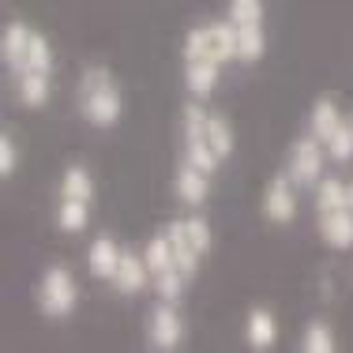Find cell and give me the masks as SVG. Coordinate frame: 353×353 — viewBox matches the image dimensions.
Listing matches in <instances>:
<instances>
[{"label": "cell", "mask_w": 353, "mask_h": 353, "mask_svg": "<svg viewBox=\"0 0 353 353\" xmlns=\"http://www.w3.org/2000/svg\"><path fill=\"white\" fill-rule=\"evenodd\" d=\"M301 350H305V353H331L334 350L331 327H327L323 319H312V323L305 327V334H301Z\"/></svg>", "instance_id": "obj_23"}, {"label": "cell", "mask_w": 353, "mask_h": 353, "mask_svg": "<svg viewBox=\"0 0 353 353\" xmlns=\"http://www.w3.org/2000/svg\"><path fill=\"white\" fill-rule=\"evenodd\" d=\"M350 124H353V113H350Z\"/></svg>", "instance_id": "obj_26"}, {"label": "cell", "mask_w": 353, "mask_h": 353, "mask_svg": "<svg viewBox=\"0 0 353 353\" xmlns=\"http://www.w3.org/2000/svg\"><path fill=\"white\" fill-rule=\"evenodd\" d=\"M61 199H83L90 203L94 199V181H90L87 165H68L61 176Z\"/></svg>", "instance_id": "obj_20"}, {"label": "cell", "mask_w": 353, "mask_h": 353, "mask_svg": "<svg viewBox=\"0 0 353 353\" xmlns=\"http://www.w3.org/2000/svg\"><path fill=\"white\" fill-rule=\"evenodd\" d=\"M308 132L327 147L331 162H350L353 158V124L334 98H316L312 113H308Z\"/></svg>", "instance_id": "obj_4"}, {"label": "cell", "mask_w": 353, "mask_h": 353, "mask_svg": "<svg viewBox=\"0 0 353 353\" xmlns=\"http://www.w3.org/2000/svg\"><path fill=\"white\" fill-rule=\"evenodd\" d=\"M245 339L252 350H271L274 339H279V323H274V312L267 308H252L245 319Z\"/></svg>", "instance_id": "obj_18"}, {"label": "cell", "mask_w": 353, "mask_h": 353, "mask_svg": "<svg viewBox=\"0 0 353 353\" xmlns=\"http://www.w3.org/2000/svg\"><path fill=\"white\" fill-rule=\"evenodd\" d=\"M87 222H90V203H83V199H61L57 203V225L64 233L87 230Z\"/></svg>", "instance_id": "obj_21"}, {"label": "cell", "mask_w": 353, "mask_h": 353, "mask_svg": "<svg viewBox=\"0 0 353 353\" xmlns=\"http://www.w3.org/2000/svg\"><path fill=\"white\" fill-rule=\"evenodd\" d=\"M165 233H170V241H173V252H176L181 271L192 279V274L199 271V259L211 252V225H207V218L203 214L173 218V222L165 225Z\"/></svg>", "instance_id": "obj_7"}, {"label": "cell", "mask_w": 353, "mask_h": 353, "mask_svg": "<svg viewBox=\"0 0 353 353\" xmlns=\"http://www.w3.org/2000/svg\"><path fill=\"white\" fill-rule=\"evenodd\" d=\"M181 132H184V158L196 165H203L207 173H214L225 158L233 154V128L222 113L207 109L199 98H192L184 105L181 117Z\"/></svg>", "instance_id": "obj_1"}, {"label": "cell", "mask_w": 353, "mask_h": 353, "mask_svg": "<svg viewBox=\"0 0 353 353\" xmlns=\"http://www.w3.org/2000/svg\"><path fill=\"white\" fill-rule=\"evenodd\" d=\"M225 19L233 23V34H237V61L256 64L267 49V8L263 0H230L225 8Z\"/></svg>", "instance_id": "obj_5"}, {"label": "cell", "mask_w": 353, "mask_h": 353, "mask_svg": "<svg viewBox=\"0 0 353 353\" xmlns=\"http://www.w3.org/2000/svg\"><path fill=\"white\" fill-rule=\"evenodd\" d=\"M319 237H323V245L334 248V252L353 248V211L350 207H339V211L319 214Z\"/></svg>", "instance_id": "obj_14"}, {"label": "cell", "mask_w": 353, "mask_h": 353, "mask_svg": "<svg viewBox=\"0 0 353 353\" xmlns=\"http://www.w3.org/2000/svg\"><path fill=\"white\" fill-rule=\"evenodd\" d=\"M121 252L124 248H117V241L113 237H94L90 241V248H87V271L94 274V279H113V271H117V263H121Z\"/></svg>", "instance_id": "obj_16"}, {"label": "cell", "mask_w": 353, "mask_h": 353, "mask_svg": "<svg viewBox=\"0 0 353 353\" xmlns=\"http://www.w3.org/2000/svg\"><path fill=\"white\" fill-rule=\"evenodd\" d=\"M143 259H147V267H150V285H154L158 274H165V271H181V263H176V252H173V241H170V233H154V237L147 241V252H143Z\"/></svg>", "instance_id": "obj_17"}, {"label": "cell", "mask_w": 353, "mask_h": 353, "mask_svg": "<svg viewBox=\"0 0 353 353\" xmlns=\"http://www.w3.org/2000/svg\"><path fill=\"white\" fill-rule=\"evenodd\" d=\"M15 165H19V147H15V136H12V132H4V136H0V173L12 176Z\"/></svg>", "instance_id": "obj_24"}, {"label": "cell", "mask_w": 353, "mask_h": 353, "mask_svg": "<svg viewBox=\"0 0 353 353\" xmlns=\"http://www.w3.org/2000/svg\"><path fill=\"white\" fill-rule=\"evenodd\" d=\"M339 207H346V181H339V176H323V181L316 184V214L339 211Z\"/></svg>", "instance_id": "obj_22"}, {"label": "cell", "mask_w": 353, "mask_h": 353, "mask_svg": "<svg viewBox=\"0 0 353 353\" xmlns=\"http://www.w3.org/2000/svg\"><path fill=\"white\" fill-rule=\"evenodd\" d=\"M75 301H79V285H75L68 267H61V263L46 267V274L38 282V308L41 312L49 319H64L75 312Z\"/></svg>", "instance_id": "obj_8"}, {"label": "cell", "mask_w": 353, "mask_h": 353, "mask_svg": "<svg viewBox=\"0 0 353 353\" xmlns=\"http://www.w3.org/2000/svg\"><path fill=\"white\" fill-rule=\"evenodd\" d=\"M49 79L53 75H46V72H23V75H15V98H19V105H27V109H41L49 102Z\"/></svg>", "instance_id": "obj_19"}, {"label": "cell", "mask_w": 353, "mask_h": 353, "mask_svg": "<svg viewBox=\"0 0 353 353\" xmlns=\"http://www.w3.org/2000/svg\"><path fill=\"white\" fill-rule=\"evenodd\" d=\"M327 147L319 143L312 132L308 136H297L290 147V162H285V173L297 181V188H316L323 181V165H327Z\"/></svg>", "instance_id": "obj_9"}, {"label": "cell", "mask_w": 353, "mask_h": 353, "mask_svg": "<svg viewBox=\"0 0 353 353\" xmlns=\"http://www.w3.org/2000/svg\"><path fill=\"white\" fill-rule=\"evenodd\" d=\"M346 207L353 211V181H346Z\"/></svg>", "instance_id": "obj_25"}, {"label": "cell", "mask_w": 353, "mask_h": 353, "mask_svg": "<svg viewBox=\"0 0 353 353\" xmlns=\"http://www.w3.org/2000/svg\"><path fill=\"white\" fill-rule=\"evenodd\" d=\"M263 218L274 225H285L297 218V181L290 173H279L263 188Z\"/></svg>", "instance_id": "obj_11"}, {"label": "cell", "mask_w": 353, "mask_h": 353, "mask_svg": "<svg viewBox=\"0 0 353 353\" xmlns=\"http://www.w3.org/2000/svg\"><path fill=\"white\" fill-rule=\"evenodd\" d=\"M184 61H214V64H230L237 61V34H233L230 19H214V23H199L184 34Z\"/></svg>", "instance_id": "obj_6"}, {"label": "cell", "mask_w": 353, "mask_h": 353, "mask_svg": "<svg viewBox=\"0 0 353 353\" xmlns=\"http://www.w3.org/2000/svg\"><path fill=\"white\" fill-rule=\"evenodd\" d=\"M147 342L154 350H176L184 342V316L176 308V301L158 297V305L147 316Z\"/></svg>", "instance_id": "obj_10"}, {"label": "cell", "mask_w": 353, "mask_h": 353, "mask_svg": "<svg viewBox=\"0 0 353 353\" xmlns=\"http://www.w3.org/2000/svg\"><path fill=\"white\" fill-rule=\"evenodd\" d=\"M218 79H222V64L214 61H184V87H188L192 98L207 102L214 94Z\"/></svg>", "instance_id": "obj_15"}, {"label": "cell", "mask_w": 353, "mask_h": 353, "mask_svg": "<svg viewBox=\"0 0 353 353\" xmlns=\"http://www.w3.org/2000/svg\"><path fill=\"white\" fill-rule=\"evenodd\" d=\"M211 176L214 173H207L203 165L181 158V165H176V173H173V196L181 199L184 207L207 203V196H211Z\"/></svg>", "instance_id": "obj_12"}, {"label": "cell", "mask_w": 353, "mask_h": 353, "mask_svg": "<svg viewBox=\"0 0 353 353\" xmlns=\"http://www.w3.org/2000/svg\"><path fill=\"white\" fill-rule=\"evenodd\" d=\"M75 102H79V117L90 128H113L124 113L121 83L105 64H87L79 72V87H75Z\"/></svg>", "instance_id": "obj_2"}, {"label": "cell", "mask_w": 353, "mask_h": 353, "mask_svg": "<svg viewBox=\"0 0 353 353\" xmlns=\"http://www.w3.org/2000/svg\"><path fill=\"white\" fill-rule=\"evenodd\" d=\"M113 290L117 293H124V297H136V293H143L150 285V267H147V259L136 256V252H121V263H117V271H113Z\"/></svg>", "instance_id": "obj_13"}, {"label": "cell", "mask_w": 353, "mask_h": 353, "mask_svg": "<svg viewBox=\"0 0 353 353\" xmlns=\"http://www.w3.org/2000/svg\"><path fill=\"white\" fill-rule=\"evenodd\" d=\"M0 53H4V68L12 75L23 72L53 75V46L41 30L27 27V23H8L4 38H0Z\"/></svg>", "instance_id": "obj_3"}]
</instances>
